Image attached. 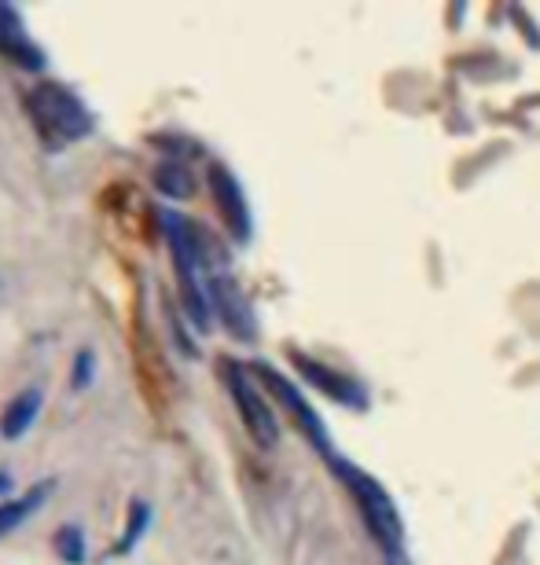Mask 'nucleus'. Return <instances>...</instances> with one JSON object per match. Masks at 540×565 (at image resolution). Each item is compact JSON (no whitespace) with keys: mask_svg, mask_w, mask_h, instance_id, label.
Here are the masks:
<instances>
[{"mask_svg":"<svg viewBox=\"0 0 540 565\" xmlns=\"http://www.w3.org/2000/svg\"><path fill=\"white\" fill-rule=\"evenodd\" d=\"M22 110H27L33 132L44 143V151H66L77 140L96 132V115L71 85L63 82H38L22 93Z\"/></svg>","mask_w":540,"mask_h":565,"instance_id":"f257e3e1","label":"nucleus"},{"mask_svg":"<svg viewBox=\"0 0 540 565\" xmlns=\"http://www.w3.org/2000/svg\"><path fill=\"white\" fill-rule=\"evenodd\" d=\"M129 360H133V379H137V393L148 404V412L155 419H166L177 401V379L170 360H166V349L155 338L151 323L144 320V312H133L129 320Z\"/></svg>","mask_w":540,"mask_h":565,"instance_id":"f03ea898","label":"nucleus"},{"mask_svg":"<svg viewBox=\"0 0 540 565\" xmlns=\"http://www.w3.org/2000/svg\"><path fill=\"white\" fill-rule=\"evenodd\" d=\"M162 228H166V243H170V257H173V273H177V294L180 305L188 309V316L195 320V327L207 323V298H202V282H199V235L195 228L180 217V213H162Z\"/></svg>","mask_w":540,"mask_h":565,"instance_id":"7ed1b4c3","label":"nucleus"},{"mask_svg":"<svg viewBox=\"0 0 540 565\" xmlns=\"http://www.w3.org/2000/svg\"><path fill=\"white\" fill-rule=\"evenodd\" d=\"M99 206L110 217V224L126 235V239H137V243H151L155 235V206L151 199L144 195V191L133 184V180H115L104 199H99Z\"/></svg>","mask_w":540,"mask_h":565,"instance_id":"20e7f679","label":"nucleus"},{"mask_svg":"<svg viewBox=\"0 0 540 565\" xmlns=\"http://www.w3.org/2000/svg\"><path fill=\"white\" fill-rule=\"evenodd\" d=\"M0 60L22 66V71H41L44 66L41 44L30 38L22 15L11 4H4V0H0Z\"/></svg>","mask_w":540,"mask_h":565,"instance_id":"39448f33","label":"nucleus"},{"mask_svg":"<svg viewBox=\"0 0 540 565\" xmlns=\"http://www.w3.org/2000/svg\"><path fill=\"white\" fill-rule=\"evenodd\" d=\"M44 408V393L41 386H27L22 393L8 401V408L0 412V437L4 440H22L30 434V426L38 423V415Z\"/></svg>","mask_w":540,"mask_h":565,"instance_id":"423d86ee","label":"nucleus"},{"mask_svg":"<svg viewBox=\"0 0 540 565\" xmlns=\"http://www.w3.org/2000/svg\"><path fill=\"white\" fill-rule=\"evenodd\" d=\"M229 390H232V397L235 404H240V412H243V423L246 429L262 440V445H273V437H276V429H273V419H268V412H265V404L262 397L246 386V379L240 375L235 367H229Z\"/></svg>","mask_w":540,"mask_h":565,"instance_id":"0eeeda50","label":"nucleus"},{"mask_svg":"<svg viewBox=\"0 0 540 565\" xmlns=\"http://www.w3.org/2000/svg\"><path fill=\"white\" fill-rule=\"evenodd\" d=\"M52 489H55V481L44 478V481H38V484H30V489L22 492V495H15V500H4V503H0V536L15 533V529H19L22 522H30V518L41 511V503L52 495Z\"/></svg>","mask_w":540,"mask_h":565,"instance_id":"6e6552de","label":"nucleus"},{"mask_svg":"<svg viewBox=\"0 0 540 565\" xmlns=\"http://www.w3.org/2000/svg\"><path fill=\"white\" fill-rule=\"evenodd\" d=\"M148 525H151V503L148 500H133L129 503V518H126V533H121L118 547L110 551V555H115V558L129 555V551L140 544V536L148 533Z\"/></svg>","mask_w":540,"mask_h":565,"instance_id":"1a4fd4ad","label":"nucleus"},{"mask_svg":"<svg viewBox=\"0 0 540 565\" xmlns=\"http://www.w3.org/2000/svg\"><path fill=\"white\" fill-rule=\"evenodd\" d=\"M210 188H213V199L224 213V221H235L240 217L243 224V206H240V191H235V180L232 173H224L221 166H210Z\"/></svg>","mask_w":540,"mask_h":565,"instance_id":"9d476101","label":"nucleus"},{"mask_svg":"<svg viewBox=\"0 0 540 565\" xmlns=\"http://www.w3.org/2000/svg\"><path fill=\"white\" fill-rule=\"evenodd\" d=\"M52 547H55V555H60L66 565H82L85 562V533H82V525H74V522H66L55 529V536H52Z\"/></svg>","mask_w":540,"mask_h":565,"instance_id":"9b49d317","label":"nucleus"},{"mask_svg":"<svg viewBox=\"0 0 540 565\" xmlns=\"http://www.w3.org/2000/svg\"><path fill=\"white\" fill-rule=\"evenodd\" d=\"M151 177H155V184H159L170 199H184L188 191H191V180H188V173L177 162H162Z\"/></svg>","mask_w":540,"mask_h":565,"instance_id":"f8f14e48","label":"nucleus"},{"mask_svg":"<svg viewBox=\"0 0 540 565\" xmlns=\"http://www.w3.org/2000/svg\"><path fill=\"white\" fill-rule=\"evenodd\" d=\"M96 379V353L93 349H82L74 356V375H71V390H88Z\"/></svg>","mask_w":540,"mask_h":565,"instance_id":"ddd939ff","label":"nucleus"},{"mask_svg":"<svg viewBox=\"0 0 540 565\" xmlns=\"http://www.w3.org/2000/svg\"><path fill=\"white\" fill-rule=\"evenodd\" d=\"M11 484H15V481H11V473L0 470V500H4V495L11 492Z\"/></svg>","mask_w":540,"mask_h":565,"instance_id":"4468645a","label":"nucleus"}]
</instances>
